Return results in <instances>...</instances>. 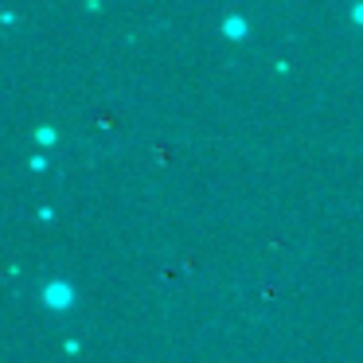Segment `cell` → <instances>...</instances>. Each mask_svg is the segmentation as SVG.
<instances>
[{"label": "cell", "instance_id": "6da1fadb", "mask_svg": "<svg viewBox=\"0 0 363 363\" xmlns=\"http://www.w3.org/2000/svg\"><path fill=\"white\" fill-rule=\"evenodd\" d=\"M48 305H55V308L59 305H63V308L71 305V285H67V281H51L48 285Z\"/></svg>", "mask_w": 363, "mask_h": 363}, {"label": "cell", "instance_id": "7a4b0ae2", "mask_svg": "<svg viewBox=\"0 0 363 363\" xmlns=\"http://www.w3.org/2000/svg\"><path fill=\"white\" fill-rule=\"evenodd\" d=\"M242 32H246V20H238V16H235V20H227V35H230V40H238Z\"/></svg>", "mask_w": 363, "mask_h": 363}, {"label": "cell", "instance_id": "3957f363", "mask_svg": "<svg viewBox=\"0 0 363 363\" xmlns=\"http://www.w3.org/2000/svg\"><path fill=\"white\" fill-rule=\"evenodd\" d=\"M355 20H363V4H359V9H355Z\"/></svg>", "mask_w": 363, "mask_h": 363}]
</instances>
